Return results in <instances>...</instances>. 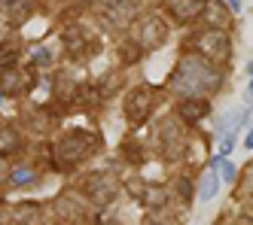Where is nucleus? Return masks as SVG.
Masks as SVG:
<instances>
[{
    "instance_id": "nucleus-1",
    "label": "nucleus",
    "mask_w": 253,
    "mask_h": 225,
    "mask_svg": "<svg viewBox=\"0 0 253 225\" xmlns=\"http://www.w3.org/2000/svg\"><path fill=\"white\" fill-rule=\"evenodd\" d=\"M223 85V70L220 64L208 61L198 52H186L177 61V70L171 73V91L180 98H208Z\"/></svg>"
},
{
    "instance_id": "nucleus-2",
    "label": "nucleus",
    "mask_w": 253,
    "mask_h": 225,
    "mask_svg": "<svg viewBox=\"0 0 253 225\" xmlns=\"http://www.w3.org/2000/svg\"><path fill=\"white\" fill-rule=\"evenodd\" d=\"M101 140L92 134V131H64V134L55 140V161L58 164H64V167H70V164H80V161H85L88 155L95 152V146H98Z\"/></svg>"
},
{
    "instance_id": "nucleus-3",
    "label": "nucleus",
    "mask_w": 253,
    "mask_h": 225,
    "mask_svg": "<svg viewBox=\"0 0 253 225\" xmlns=\"http://www.w3.org/2000/svg\"><path fill=\"white\" fill-rule=\"evenodd\" d=\"M192 49L198 55H205L208 61L213 64H226L232 58V40L226 37V31L220 28H205V31H198L192 37Z\"/></svg>"
},
{
    "instance_id": "nucleus-4",
    "label": "nucleus",
    "mask_w": 253,
    "mask_h": 225,
    "mask_svg": "<svg viewBox=\"0 0 253 225\" xmlns=\"http://www.w3.org/2000/svg\"><path fill=\"white\" fill-rule=\"evenodd\" d=\"M153 104H156V91L150 85H137L125 95V119L131 125H140L147 122V116L153 112Z\"/></svg>"
},
{
    "instance_id": "nucleus-5",
    "label": "nucleus",
    "mask_w": 253,
    "mask_h": 225,
    "mask_svg": "<svg viewBox=\"0 0 253 225\" xmlns=\"http://www.w3.org/2000/svg\"><path fill=\"white\" fill-rule=\"evenodd\" d=\"M159 143H162V155L165 158H180L186 149V134L180 128L177 119H165L159 125Z\"/></svg>"
},
{
    "instance_id": "nucleus-6",
    "label": "nucleus",
    "mask_w": 253,
    "mask_h": 225,
    "mask_svg": "<svg viewBox=\"0 0 253 225\" xmlns=\"http://www.w3.org/2000/svg\"><path fill=\"white\" fill-rule=\"evenodd\" d=\"M85 192H88V198H92L98 207H107V204L116 198L119 186H116V180L110 174H92L85 180Z\"/></svg>"
},
{
    "instance_id": "nucleus-7",
    "label": "nucleus",
    "mask_w": 253,
    "mask_h": 225,
    "mask_svg": "<svg viewBox=\"0 0 253 225\" xmlns=\"http://www.w3.org/2000/svg\"><path fill=\"white\" fill-rule=\"evenodd\" d=\"M34 85V73L22 70V67H12L0 73V91L3 95H22V91H31Z\"/></svg>"
},
{
    "instance_id": "nucleus-8",
    "label": "nucleus",
    "mask_w": 253,
    "mask_h": 225,
    "mask_svg": "<svg viewBox=\"0 0 253 225\" xmlns=\"http://www.w3.org/2000/svg\"><path fill=\"white\" fill-rule=\"evenodd\" d=\"M208 0H165V9L174 22H192V18L202 15Z\"/></svg>"
},
{
    "instance_id": "nucleus-9",
    "label": "nucleus",
    "mask_w": 253,
    "mask_h": 225,
    "mask_svg": "<svg viewBox=\"0 0 253 225\" xmlns=\"http://www.w3.org/2000/svg\"><path fill=\"white\" fill-rule=\"evenodd\" d=\"M140 46H162L165 43V22L162 18H156V15H147L140 22Z\"/></svg>"
},
{
    "instance_id": "nucleus-10",
    "label": "nucleus",
    "mask_w": 253,
    "mask_h": 225,
    "mask_svg": "<svg viewBox=\"0 0 253 225\" xmlns=\"http://www.w3.org/2000/svg\"><path fill=\"white\" fill-rule=\"evenodd\" d=\"M177 112H180V119H183V122H202L211 112V104H208V98H183Z\"/></svg>"
},
{
    "instance_id": "nucleus-11",
    "label": "nucleus",
    "mask_w": 253,
    "mask_h": 225,
    "mask_svg": "<svg viewBox=\"0 0 253 225\" xmlns=\"http://www.w3.org/2000/svg\"><path fill=\"white\" fill-rule=\"evenodd\" d=\"M46 222V213L40 204H19L12 210V225H43Z\"/></svg>"
},
{
    "instance_id": "nucleus-12",
    "label": "nucleus",
    "mask_w": 253,
    "mask_h": 225,
    "mask_svg": "<svg viewBox=\"0 0 253 225\" xmlns=\"http://www.w3.org/2000/svg\"><path fill=\"white\" fill-rule=\"evenodd\" d=\"M247 119H250V112L247 110H229L226 116L220 119V137H229V134H238V128H244L247 125Z\"/></svg>"
},
{
    "instance_id": "nucleus-13",
    "label": "nucleus",
    "mask_w": 253,
    "mask_h": 225,
    "mask_svg": "<svg viewBox=\"0 0 253 225\" xmlns=\"http://www.w3.org/2000/svg\"><path fill=\"white\" fill-rule=\"evenodd\" d=\"M64 46L70 49V55H77V58H83L85 52H92V49H95V43H88V37H85L80 28H74V31H67V34H64Z\"/></svg>"
},
{
    "instance_id": "nucleus-14",
    "label": "nucleus",
    "mask_w": 253,
    "mask_h": 225,
    "mask_svg": "<svg viewBox=\"0 0 253 225\" xmlns=\"http://www.w3.org/2000/svg\"><path fill=\"white\" fill-rule=\"evenodd\" d=\"M15 149H22V134L12 125H0V155H9Z\"/></svg>"
},
{
    "instance_id": "nucleus-15",
    "label": "nucleus",
    "mask_w": 253,
    "mask_h": 225,
    "mask_svg": "<svg viewBox=\"0 0 253 225\" xmlns=\"http://www.w3.org/2000/svg\"><path fill=\"white\" fill-rule=\"evenodd\" d=\"M202 15L211 22V28H226L229 25V12L220 6V0H208L205 9H202Z\"/></svg>"
},
{
    "instance_id": "nucleus-16",
    "label": "nucleus",
    "mask_w": 253,
    "mask_h": 225,
    "mask_svg": "<svg viewBox=\"0 0 253 225\" xmlns=\"http://www.w3.org/2000/svg\"><path fill=\"white\" fill-rule=\"evenodd\" d=\"M216 189H220V174L211 167V171H205L202 183H198V201H211L216 195Z\"/></svg>"
},
{
    "instance_id": "nucleus-17",
    "label": "nucleus",
    "mask_w": 253,
    "mask_h": 225,
    "mask_svg": "<svg viewBox=\"0 0 253 225\" xmlns=\"http://www.w3.org/2000/svg\"><path fill=\"white\" fill-rule=\"evenodd\" d=\"M15 64H19V43L0 46V73H3V70H12Z\"/></svg>"
},
{
    "instance_id": "nucleus-18",
    "label": "nucleus",
    "mask_w": 253,
    "mask_h": 225,
    "mask_svg": "<svg viewBox=\"0 0 253 225\" xmlns=\"http://www.w3.org/2000/svg\"><path fill=\"white\" fill-rule=\"evenodd\" d=\"M55 210H58V216H64V219H70V216H80V204L74 201V195H61L58 201H55Z\"/></svg>"
},
{
    "instance_id": "nucleus-19",
    "label": "nucleus",
    "mask_w": 253,
    "mask_h": 225,
    "mask_svg": "<svg viewBox=\"0 0 253 225\" xmlns=\"http://www.w3.org/2000/svg\"><path fill=\"white\" fill-rule=\"evenodd\" d=\"M12 186H31L34 180H37V174H34V167L31 164H19V167H12Z\"/></svg>"
},
{
    "instance_id": "nucleus-20",
    "label": "nucleus",
    "mask_w": 253,
    "mask_h": 225,
    "mask_svg": "<svg viewBox=\"0 0 253 225\" xmlns=\"http://www.w3.org/2000/svg\"><path fill=\"white\" fill-rule=\"evenodd\" d=\"M213 171L223 177V183H232V180H235V164H232L226 155H216V158H213Z\"/></svg>"
},
{
    "instance_id": "nucleus-21",
    "label": "nucleus",
    "mask_w": 253,
    "mask_h": 225,
    "mask_svg": "<svg viewBox=\"0 0 253 225\" xmlns=\"http://www.w3.org/2000/svg\"><path fill=\"white\" fill-rule=\"evenodd\" d=\"M31 61H34V67H49L52 64V52L49 49H34Z\"/></svg>"
},
{
    "instance_id": "nucleus-22",
    "label": "nucleus",
    "mask_w": 253,
    "mask_h": 225,
    "mask_svg": "<svg viewBox=\"0 0 253 225\" xmlns=\"http://www.w3.org/2000/svg\"><path fill=\"white\" fill-rule=\"evenodd\" d=\"M9 177H12V167H9L6 155H0V186H3V183H6Z\"/></svg>"
},
{
    "instance_id": "nucleus-23",
    "label": "nucleus",
    "mask_w": 253,
    "mask_h": 225,
    "mask_svg": "<svg viewBox=\"0 0 253 225\" xmlns=\"http://www.w3.org/2000/svg\"><path fill=\"white\" fill-rule=\"evenodd\" d=\"M232 146H235V134L223 137V143H220V155H229V152H232Z\"/></svg>"
},
{
    "instance_id": "nucleus-24",
    "label": "nucleus",
    "mask_w": 253,
    "mask_h": 225,
    "mask_svg": "<svg viewBox=\"0 0 253 225\" xmlns=\"http://www.w3.org/2000/svg\"><path fill=\"white\" fill-rule=\"evenodd\" d=\"M177 192L183 195V198H189V180H180V183H177Z\"/></svg>"
},
{
    "instance_id": "nucleus-25",
    "label": "nucleus",
    "mask_w": 253,
    "mask_h": 225,
    "mask_svg": "<svg viewBox=\"0 0 253 225\" xmlns=\"http://www.w3.org/2000/svg\"><path fill=\"white\" fill-rule=\"evenodd\" d=\"M244 149H250V152H253V128L247 131V137H244Z\"/></svg>"
},
{
    "instance_id": "nucleus-26",
    "label": "nucleus",
    "mask_w": 253,
    "mask_h": 225,
    "mask_svg": "<svg viewBox=\"0 0 253 225\" xmlns=\"http://www.w3.org/2000/svg\"><path fill=\"white\" fill-rule=\"evenodd\" d=\"M226 3H229V6H232L235 12H238V9H241V0H226Z\"/></svg>"
},
{
    "instance_id": "nucleus-27",
    "label": "nucleus",
    "mask_w": 253,
    "mask_h": 225,
    "mask_svg": "<svg viewBox=\"0 0 253 225\" xmlns=\"http://www.w3.org/2000/svg\"><path fill=\"white\" fill-rule=\"evenodd\" d=\"M247 101L253 104V79H250V85H247Z\"/></svg>"
},
{
    "instance_id": "nucleus-28",
    "label": "nucleus",
    "mask_w": 253,
    "mask_h": 225,
    "mask_svg": "<svg viewBox=\"0 0 253 225\" xmlns=\"http://www.w3.org/2000/svg\"><path fill=\"white\" fill-rule=\"evenodd\" d=\"M247 73H250V76H253V64H247Z\"/></svg>"
},
{
    "instance_id": "nucleus-29",
    "label": "nucleus",
    "mask_w": 253,
    "mask_h": 225,
    "mask_svg": "<svg viewBox=\"0 0 253 225\" xmlns=\"http://www.w3.org/2000/svg\"><path fill=\"white\" fill-rule=\"evenodd\" d=\"M0 104H3V91H0Z\"/></svg>"
}]
</instances>
